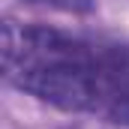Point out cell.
I'll return each mask as SVG.
<instances>
[{
  "instance_id": "obj_1",
  "label": "cell",
  "mask_w": 129,
  "mask_h": 129,
  "mask_svg": "<svg viewBox=\"0 0 129 129\" xmlns=\"http://www.w3.org/2000/svg\"><path fill=\"white\" fill-rule=\"evenodd\" d=\"M3 72L18 90L54 108L129 126V48L6 21Z\"/></svg>"
},
{
  "instance_id": "obj_2",
  "label": "cell",
  "mask_w": 129,
  "mask_h": 129,
  "mask_svg": "<svg viewBox=\"0 0 129 129\" xmlns=\"http://www.w3.org/2000/svg\"><path fill=\"white\" fill-rule=\"evenodd\" d=\"M33 3H51V6H60V9H87L90 6L87 0H33Z\"/></svg>"
}]
</instances>
